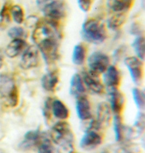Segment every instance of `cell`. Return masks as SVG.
<instances>
[{
	"label": "cell",
	"mask_w": 145,
	"mask_h": 153,
	"mask_svg": "<svg viewBox=\"0 0 145 153\" xmlns=\"http://www.w3.org/2000/svg\"><path fill=\"white\" fill-rule=\"evenodd\" d=\"M132 47L137 53V57L141 61H144L145 56V40L143 36H138L132 43Z\"/></svg>",
	"instance_id": "23"
},
{
	"label": "cell",
	"mask_w": 145,
	"mask_h": 153,
	"mask_svg": "<svg viewBox=\"0 0 145 153\" xmlns=\"http://www.w3.org/2000/svg\"><path fill=\"white\" fill-rule=\"evenodd\" d=\"M134 0H107V7L115 13H125L130 10Z\"/></svg>",
	"instance_id": "19"
},
{
	"label": "cell",
	"mask_w": 145,
	"mask_h": 153,
	"mask_svg": "<svg viewBox=\"0 0 145 153\" xmlns=\"http://www.w3.org/2000/svg\"><path fill=\"white\" fill-rule=\"evenodd\" d=\"M104 82L107 88H118L121 81L120 73L117 67L110 65L104 72Z\"/></svg>",
	"instance_id": "14"
},
{
	"label": "cell",
	"mask_w": 145,
	"mask_h": 153,
	"mask_svg": "<svg viewBox=\"0 0 145 153\" xmlns=\"http://www.w3.org/2000/svg\"><path fill=\"white\" fill-rule=\"evenodd\" d=\"M3 64H4V56H3L2 50L0 49V69L2 67Z\"/></svg>",
	"instance_id": "33"
},
{
	"label": "cell",
	"mask_w": 145,
	"mask_h": 153,
	"mask_svg": "<svg viewBox=\"0 0 145 153\" xmlns=\"http://www.w3.org/2000/svg\"><path fill=\"white\" fill-rule=\"evenodd\" d=\"M27 48V43L24 39L15 38L10 41L5 49V53L9 58H15Z\"/></svg>",
	"instance_id": "16"
},
{
	"label": "cell",
	"mask_w": 145,
	"mask_h": 153,
	"mask_svg": "<svg viewBox=\"0 0 145 153\" xmlns=\"http://www.w3.org/2000/svg\"><path fill=\"white\" fill-rule=\"evenodd\" d=\"M73 153H77V152H73Z\"/></svg>",
	"instance_id": "37"
},
{
	"label": "cell",
	"mask_w": 145,
	"mask_h": 153,
	"mask_svg": "<svg viewBox=\"0 0 145 153\" xmlns=\"http://www.w3.org/2000/svg\"><path fill=\"white\" fill-rule=\"evenodd\" d=\"M52 114L57 119L65 120L69 117V111L67 106L58 99L52 100Z\"/></svg>",
	"instance_id": "20"
},
{
	"label": "cell",
	"mask_w": 145,
	"mask_h": 153,
	"mask_svg": "<svg viewBox=\"0 0 145 153\" xmlns=\"http://www.w3.org/2000/svg\"><path fill=\"white\" fill-rule=\"evenodd\" d=\"M86 56V48L82 43H78L75 46L73 51L72 60L73 64L81 66L84 63Z\"/></svg>",
	"instance_id": "21"
},
{
	"label": "cell",
	"mask_w": 145,
	"mask_h": 153,
	"mask_svg": "<svg viewBox=\"0 0 145 153\" xmlns=\"http://www.w3.org/2000/svg\"><path fill=\"white\" fill-rule=\"evenodd\" d=\"M126 19L127 15L125 13H118L109 19L107 22L108 27L114 30L119 29L126 21Z\"/></svg>",
	"instance_id": "22"
},
{
	"label": "cell",
	"mask_w": 145,
	"mask_h": 153,
	"mask_svg": "<svg viewBox=\"0 0 145 153\" xmlns=\"http://www.w3.org/2000/svg\"><path fill=\"white\" fill-rule=\"evenodd\" d=\"M53 1V0H38V4H42V3L46 2V1Z\"/></svg>",
	"instance_id": "35"
},
{
	"label": "cell",
	"mask_w": 145,
	"mask_h": 153,
	"mask_svg": "<svg viewBox=\"0 0 145 153\" xmlns=\"http://www.w3.org/2000/svg\"><path fill=\"white\" fill-rule=\"evenodd\" d=\"M76 108L77 115L81 121H86L92 117L90 102L85 95L76 98Z\"/></svg>",
	"instance_id": "15"
},
{
	"label": "cell",
	"mask_w": 145,
	"mask_h": 153,
	"mask_svg": "<svg viewBox=\"0 0 145 153\" xmlns=\"http://www.w3.org/2000/svg\"><path fill=\"white\" fill-rule=\"evenodd\" d=\"M8 36L13 39L15 38L25 39L27 37V32L21 27H13L9 30Z\"/></svg>",
	"instance_id": "28"
},
{
	"label": "cell",
	"mask_w": 145,
	"mask_h": 153,
	"mask_svg": "<svg viewBox=\"0 0 145 153\" xmlns=\"http://www.w3.org/2000/svg\"><path fill=\"white\" fill-rule=\"evenodd\" d=\"M112 110L110 105L106 102L99 104L97 109V121L100 128L109 126L111 121Z\"/></svg>",
	"instance_id": "13"
},
{
	"label": "cell",
	"mask_w": 145,
	"mask_h": 153,
	"mask_svg": "<svg viewBox=\"0 0 145 153\" xmlns=\"http://www.w3.org/2000/svg\"><path fill=\"white\" fill-rule=\"evenodd\" d=\"M79 7L83 12L87 13L90 10L93 0H77Z\"/></svg>",
	"instance_id": "31"
},
{
	"label": "cell",
	"mask_w": 145,
	"mask_h": 153,
	"mask_svg": "<svg viewBox=\"0 0 145 153\" xmlns=\"http://www.w3.org/2000/svg\"><path fill=\"white\" fill-rule=\"evenodd\" d=\"M70 93L76 98L85 95L86 88L81 76L79 74H73L71 78L70 84Z\"/></svg>",
	"instance_id": "18"
},
{
	"label": "cell",
	"mask_w": 145,
	"mask_h": 153,
	"mask_svg": "<svg viewBox=\"0 0 145 153\" xmlns=\"http://www.w3.org/2000/svg\"><path fill=\"white\" fill-rule=\"evenodd\" d=\"M18 101V88L13 78L8 74H0V102L6 107L15 108Z\"/></svg>",
	"instance_id": "3"
},
{
	"label": "cell",
	"mask_w": 145,
	"mask_h": 153,
	"mask_svg": "<svg viewBox=\"0 0 145 153\" xmlns=\"http://www.w3.org/2000/svg\"><path fill=\"white\" fill-rule=\"evenodd\" d=\"M10 15L17 24H22L24 21V11L20 5H13L10 8Z\"/></svg>",
	"instance_id": "26"
},
{
	"label": "cell",
	"mask_w": 145,
	"mask_h": 153,
	"mask_svg": "<svg viewBox=\"0 0 145 153\" xmlns=\"http://www.w3.org/2000/svg\"><path fill=\"white\" fill-rule=\"evenodd\" d=\"M108 95L110 100V108L114 115H120L123 111L125 98L123 93H121L117 88H107Z\"/></svg>",
	"instance_id": "11"
},
{
	"label": "cell",
	"mask_w": 145,
	"mask_h": 153,
	"mask_svg": "<svg viewBox=\"0 0 145 153\" xmlns=\"http://www.w3.org/2000/svg\"><path fill=\"white\" fill-rule=\"evenodd\" d=\"M110 59L105 53L100 51L94 52L88 59L89 71L97 74L104 73L109 67Z\"/></svg>",
	"instance_id": "7"
},
{
	"label": "cell",
	"mask_w": 145,
	"mask_h": 153,
	"mask_svg": "<svg viewBox=\"0 0 145 153\" xmlns=\"http://www.w3.org/2000/svg\"><path fill=\"white\" fill-rule=\"evenodd\" d=\"M99 153H110V152H108L107 150H103V151H102V152H99Z\"/></svg>",
	"instance_id": "36"
},
{
	"label": "cell",
	"mask_w": 145,
	"mask_h": 153,
	"mask_svg": "<svg viewBox=\"0 0 145 153\" xmlns=\"http://www.w3.org/2000/svg\"><path fill=\"white\" fill-rule=\"evenodd\" d=\"M81 36L87 42L99 44L107 38L104 25L97 19H89L82 25Z\"/></svg>",
	"instance_id": "4"
},
{
	"label": "cell",
	"mask_w": 145,
	"mask_h": 153,
	"mask_svg": "<svg viewBox=\"0 0 145 153\" xmlns=\"http://www.w3.org/2000/svg\"><path fill=\"white\" fill-rule=\"evenodd\" d=\"M117 153H135L130 149L126 148H120L117 151Z\"/></svg>",
	"instance_id": "32"
},
{
	"label": "cell",
	"mask_w": 145,
	"mask_h": 153,
	"mask_svg": "<svg viewBox=\"0 0 145 153\" xmlns=\"http://www.w3.org/2000/svg\"><path fill=\"white\" fill-rule=\"evenodd\" d=\"M60 82V76L57 71H51L43 76L41 85L48 92H55Z\"/></svg>",
	"instance_id": "17"
},
{
	"label": "cell",
	"mask_w": 145,
	"mask_h": 153,
	"mask_svg": "<svg viewBox=\"0 0 145 153\" xmlns=\"http://www.w3.org/2000/svg\"><path fill=\"white\" fill-rule=\"evenodd\" d=\"M124 63L130 72L132 80L136 85H140L144 78V64L143 61L136 56L126 57Z\"/></svg>",
	"instance_id": "5"
},
{
	"label": "cell",
	"mask_w": 145,
	"mask_h": 153,
	"mask_svg": "<svg viewBox=\"0 0 145 153\" xmlns=\"http://www.w3.org/2000/svg\"><path fill=\"white\" fill-rule=\"evenodd\" d=\"M5 2H3L2 0H0V16H1V12L2 10L3 6H4ZM0 23H1V17H0Z\"/></svg>",
	"instance_id": "34"
},
{
	"label": "cell",
	"mask_w": 145,
	"mask_h": 153,
	"mask_svg": "<svg viewBox=\"0 0 145 153\" xmlns=\"http://www.w3.org/2000/svg\"><path fill=\"white\" fill-rule=\"evenodd\" d=\"M43 13L47 20L57 22L65 16V6L62 1L53 0L45 5L43 9Z\"/></svg>",
	"instance_id": "8"
},
{
	"label": "cell",
	"mask_w": 145,
	"mask_h": 153,
	"mask_svg": "<svg viewBox=\"0 0 145 153\" xmlns=\"http://www.w3.org/2000/svg\"><path fill=\"white\" fill-rule=\"evenodd\" d=\"M56 22L47 19L38 20L32 33L33 41L49 65L55 63L60 56V37Z\"/></svg>",
	"instance_id": "1"
},
{
	"label": "cell",
	"mask_w": 145,
	"mask_h": 153,
	"mask_svg": "<svg viewBox=\"0 0 145 153\" xmlns=\"http://www.w3.org/2000/svg\"><path fill=\"white\" fill-rule=\"evenodd\" d=\"M45 137L46 136L44 134L38 130L28 131L24 136L23 140L18 145V149L25 152L37 149L38 146Z\"/></svg>",
	"instance_id": "6"
},
{
	"label": "cell",
	"mask_w": 145,
	"mask_h": 153,
	"mask_svg": "<svg viewBox=\"0 0 145 153\" xmlns=\"http://www.w3.org/2000/svg\"><path fill=\"white\" fill-rule=\"evenodd\" d=\"M39 62L40 56L38 48L36 46H30L24 50L20 65L22 69L28 70L37 67Z\"/></svg>",
	"instance_id": "9"
},
{
	"label": "cell",
	"mask_w": 145,
	"mask_h": 153,
	"mask_svg": "<svg viewBox=\"0 0 145 153\" xmlns=\"http://www.w3.org/2000/svg\"><path fill=\"white\" fill-rule=\"evenodd\" d=\"M145 116L144 113L140 112L137 115V117L135 121V125L136 127L137 128L139 132H142L144 129V125H145Z\"/></svg>",
	"instance_id": "30"
},
{
	"label": "cell",
	"mask_w": 145,
	"mask_h": 153,
	"mask_svg": "<svg viewBox=\"0 0 145 153\" xmlns=\"http://www.w3.org/2000/svg\"><path fill=\"white\" fill-rule=\"evenodd\" d=\"M82 80L89 90L96 94H102L104 92V85L99 79V74L91 71H84L81 75Z\"/></svg>",
	"instance_id": "10"
},
{
	"label": "cell",
	"mask_w": 145,
	"mask_h": 153,
	"mask_svg": "<svg viewBox=\"0 0 145 153\" xmlns=\"http://www.w3.org/2000/svg\"><path fill=\"white\" fill-rule=\"evenodd\" d=\"M113 123H114L115 140L117 142H120L124 137V127L120 115H114Z\"/></svg>",
	"instance_id": "24"
},
{
	"label": "cell",
	"mask_w": 145,
	"mask_h": 153,
	"mask_svg": "<svg viewBox=\"0 0 145 153\" xmlns=\"http://www.w3.org/2000/svg\"><path fill=\"white\" fill-rule=\"evenodd\" d=\"M132 94L133 98L138 108L143 110L145 106V95L144 91L139 88H135L132 90Z\"/></svg>",
	"instance_id": "25"
},
{
	"label": "cell",
	"mask_w": 145,
	"mask_h": 153,
	"mask_svg": "<svg viewBox=\"0 0 145 153\" xmlns=\"http://www.w3.org/2000/svg\"><path fill=\"white\" fill-rule=\"evenodd\" d=\"M102 137L97 131H86L80 142V147L84 150H92L102 144Z\"/></svg>",
	"instance_id": "12"
},
{
	"label": "cell",
	"mask_w": 145,
	"mask_h": 153,
	"mask_svg": "<svg viewBox=\"0 0 145 153\" xmlns=\"http://www.w3.org/2000/svg\"><path fill=\"white\" fill-rule=\"evenodd\" d=\"M53 99L51 98H48L45 100L44 105L43 108V114L44 118L47 120H50L52 116V103Z\"/></svg>",
	"instance_id": "29"
},
{
	"label": "cell",
	"mask_w": 145,
	"mask_h": 153,
	"mask_svg": "<svg viewBox=\"0 0 145 153\" xmlns=\"http://www.w3.org/2000/svg\"><path fill=\"white\" fill-rule=\"evenodd\" d=\"M37 149L38 153H56L55 147L47 137L42 140Z\"/></svg>",
	"instance_id": "27"
},
{
	"label": "cell",
	"mask_w": 145,
	"mask_h": 153,
	"mask_svg": "<svg viewBox=\"0 0 145 153\" xmlns=\"http://www.w3.org/2000/svg\"><path fill=\"white\" fill-rule=\"evenodd\" d=\"M50 137L57 146L59 153L74 152V135L68 123L60 121L54 125L50 131Z\"/></svg>",
	"instance_id": "2"
}]
</instances>
